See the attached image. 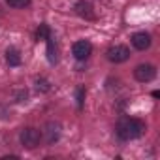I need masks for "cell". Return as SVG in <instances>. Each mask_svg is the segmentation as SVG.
<instances>
[{
  "instance_id": "1",
  "label": "cell",
  "mask_w": 160,
  "mask_h": 160,
  "mask_svg": "<svg viewBox=\"0 0 160 160\" xmlns=\"http://www.w3.org/2000/svg\"><path fill=\"white\" fill-rule=\"evenodd\" d=\"M145 122H141L139 119H122L117 124V134L121 139H136L141 138L145 134Z\"/></svg>"
},
{
  "instance_id": "13",
  "label": "cell",
  "mask_w": 160,
  "mask_h": 160,
  "mask_svg": "<svg viewBox=\"0 0 160 160\" xmlns=\"http://www.w3.org/2000/svg\"><path fill=\"white\" fill-rule=\"evenodd\" d=\"M77 102H79V108L83 106V91H81V89L77 91Z\"/></svg>"
},
{
  "instance_id": "3",
  "label": "cell",
  "mask_w": 160,
  "mask_h": 160,
  "mask_svg": "<svg viewBox=\"0 0 160 160\" xmlns=\"http://www.w3.org/2000/svg\"><path fill=\"white\" fill-rule=\"evenodd\" d=\"M128 57H130V51H128L126 45H113V47H109V51H108V58H109L111 62H115V64L128 60Z\"/></svg>"
},
{
  "instance_id": "12",
  "label": "cell",
  "mask_w": 160,
  "mask_h": 160,
  "mask_svg": "<svg viewBox=\"0 0 160 160\" xmlns=\"http://www.w3.org/2000/svg\"><path fill=\"white\" fill-rule=\"evenodd\" d=\"M47 36H49V28H47V25H42V27L38 28V32H36L38 42H40V40H47Z\"/></svg>"
},
{
  "instance_id": "7",
  "label": "cell",
  "mask_w": 160,
  "mask_h": 160,
  "mask_svg": "<svg viewBox=\"0 0 160 160\" xmlns=\"http://www.w3.org/2000/svg\"><path fill=\"white\" fill-rule=\"evenodd\" d=\"M75 13L81 15V17H87V19H92L94 17L92 4L91 2H85V0H79V2L75 4Z\"/></svg>"
},
{
  "instance_id": "5",
  "label": "cell",
  "mask_w": 160,
  "mask_h": 160,
  "mask_svg": "<svg viewBox=\"0 0 160 160\" xmlns=\"http://www.w3.org/2000/svg\"><path fill=\"white\" fill-rule=\"evenodd\" d=\"M154 75H156V70H154V66H151V64H139V66L134 70V77L138 79V81H141V83L151 81Z\"/></svg>"
},
{
  "instance_id": "6",
  "label": "cell",
  "mask_w": 160,
  "mask_h": 160,
  "mask_svg": "<svg viewBox=\"0 0 160 160\" xmlns=\"http://www.w3.org/2000/svg\"><path fill=\"white\" fill-rule=\"evenodd\" d=\"M132 45H134L136 49L143 51V49H147V47L151 45V36H149L147 32H136V34L132 36Z\"/></svg>"
},
{
  "instance_id": "4",
  "label": "cell",
  "mask_w": 160,
  "mask_h": 160,
  "mask_svg": "<svg viewBox=\"0 0 160 160\" xmlns=\"http://www.w3.org/2000/svg\"><path fill=\"white\" fill-rule=\"evenodd\" d=\"M72 53H73V57H75L77 60H85V58H89V55L92 53V45H91V42H87V40L75 42L73 47H72Z\"/></svg>"
},
{
  "instance_id": "2",
  "label": "cell",
  "mask_w": 160,
  "mask_h": 160,
  "mask_svg": "<svg viewBox=\"0 0 160 160\" xmlns=\"http://www.w3.org/2000/svg\"><path fill=\"white\" fill-rule=\"evenodd\" d=\"M19 138H21L23 147H27V149H34V147H38V145H40L42 134H40L36 128H23Z\"/></svg>"
},
{
  "instance_id": "8",
  "label": "cell",
  "mask_w": 160,
  "mask_h": 160,
  "mask_svg": "<svg viewBox=\"0 0 160 160\" xmlns=\"http://www.w3.org/2000/svg\"><path fill=\"white\" fill-rule=\"evenodd\" d=\"M6 60H8L10 66H19V64H21V55H19V51L13 49V47H10V49L6 51Z\"/></svg>"
},
{
  "instance_id": "11",
  "label": "cell",
  "mask_w": 160,
  "mask_h": 160,
  "mask_svg": "<svg viewBox=\"0 0 160 160\" xmlns=\"http://www.w3.org/2000/svg\"><path fill=\"white\" fill-rule=\"evenodd\" d=\"M6 2H8V6L10 8H27L28 4H30V0H6Z\"/></svg>"
},
{
  "instance_id": "9",
  "label": "cell",
  "mask_w": 160,
  "mask_h": 160,
  "mask_svg": "<svg viewBox=\"0 0 160 160\" xmlns=\"http://www.w3.org/2000/svg\"><path fill=\"white\" fill-rule=\"evenodd\" d=\"M45 42H47V58H49V62H57V45H55L53 36L49 34Z\"/></svg>"
},
{
  "instance_id": "10",
  "label": "cell",
  "mask_w": 160,
  "mask_h": 160,
  "mask_svg": "<svg viewBox=\"0 0 160 160\" xmlns=\"http://www.w3.org/2000/svg\"><path fill=\"white\" fill-rule=\"evenodd\" d=\"M58 139V126H53V124H47V141L53 143Z\"/></svg>"
}]
</instances>
